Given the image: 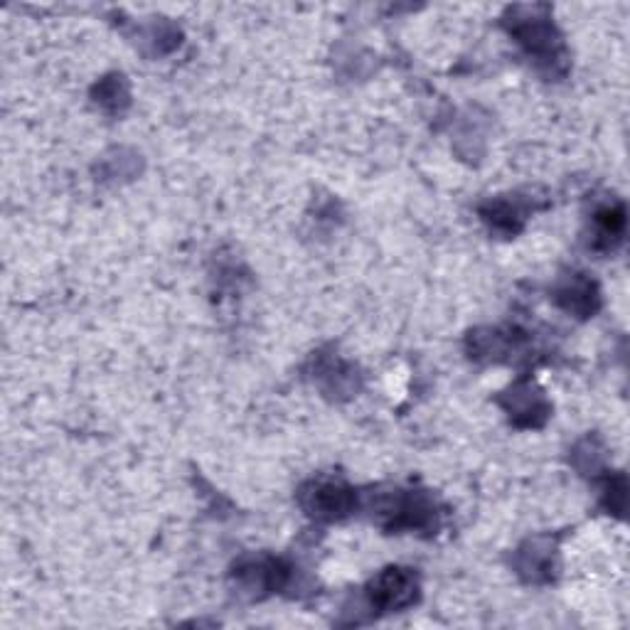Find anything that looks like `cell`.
Wrapping results in <instances>:
<instances>
[{
  "instance_id": "6da1fadb",
  "label": "cell",
  "mask_w": 630,
  "mask_h": 630,
  "mask_svg": "<svg viewBox=\"0 0 630 630\" xmlns=\"http://www.w3.org/2000/svg\"><path fill=\"white\" fill-rule=\"evenodd\" d=\"M416 596V581L412 574H406L404 569H389L384 571L374 584H372V598L387 608V611H394V608H402V606H409L414 601Z\"/></svg>"
},
{
  "instance_id": "7a4b0ae2",
  "label": "cell",
  "mask_w": 630,
  "mask_h": 630,
  "mask_svg": "<svg viewBox=\"0 0 630 630\" xmlns=\"http://www.w3.org/2000/svg\"><path fill=\"white\" fill-rule=\"evenodd\" d=\"M315 500H318L315 509H318V512H325V515H335V512L347 508V495L345 490H340V488H320Z\"/></svg>"
}]
</instances>
